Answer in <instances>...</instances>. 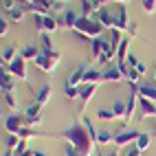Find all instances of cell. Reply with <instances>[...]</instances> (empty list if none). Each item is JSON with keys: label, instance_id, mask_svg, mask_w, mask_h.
Segmentation results:
<instances>
[{"label": "cell", "instance_id": "cell-1", "mask_svg": "<svg viewBox=\"0 0 156 156\" xmlns=\"http://www.w3.org/2000/svg\"><path fill=\"white\" fill-rule=\"evenodd\" d=\"M64 141H68V145H73L75 150H79L81 156H92V147L97 145V141L90 136V132L86 130V126H79V123H73L68 130H64L59 134Z\"/></svg>", "mask_w": 156, "mask_h": 156}, {"label": "cell", "instance_id": "cell-2", "mask_svg": "<svg viewBox=\"0 0 156 156\" xmlns=\"http://www.w3.org/2000/svg\"><path fill=\"white\" fill-rule=\"evenodd\" d=\"M103 29H106V27H103L97 18H79V20H77V24L73 27V31H77V33H81L84 37H90V40L101 37Z\"/></svg>", "mask_w": 156, "mask_h": 156}, {"label": "cell", "instance_id": "cell-3", "mask_svg": "<svg viewBox=\"0 0 156 156\" xmlns=\"http://www.w3.org/2000/svg\"><path fill=\"white\" fill-rule=\"evenodd\" d=\"M59 59H62V53L59 51H53V53H40L37 57H35V62L33 64L42 70V73H53L55 68H57V64H59Z\"/></svg>", "mask_w": 156, "mask_h": 156}, {"label": "cell", "instance_id": "cell-4", "mask_svg": "<svg viewBox=\"0 0 156 156\" xmlns=\"http://www.w3.org/2000/svg\"><path fill=\"white\" fill-rule=\"evenodd\" d=\"M2 70H7L11 77L16 79H22V81H29V70H27V59L22 55H18L13 62L9 64H2Z\"/></svg>", "mask_w": 156, "mask_h": 156}, {"label": "cell", "instance_id": "cell-5", "mask_svg": "<svg viewBox=\"0 0 156 156\" xmlns=\"http://www.w3.org/2000/svg\"><path fill=\"white\" fill-rule=\"evenodd\" d=\"M24 128H29L24 114L11 112V114H7V117H5V130H7V134H20Z\"/></svg>", "mask_w": 156, "mask_h": 156}, {"label": "cell", "instance_id": "cell-6", "mask_svg": "<svg viewBox=\"0 0 156 156\" xmlns=\"http://www.w3.org/2000/svg\"><path fill=\"white\" fill-rule=\"evenodd\" d=\"M59 27V20L53 18L51 13H37L35 16V29L40 33H51V31H57Z\"/></svg>", "mask_w": 156, "mask_h": 156}, {"label": "cell", "instance_id": "cell-7", "mask_svg": "<svg viewBox=\"0 0 156 156\" xmlns=\"http://www.w3.org/2000/svg\"><path fill=\"white\" fill-rule=\"evenodd\" d=\"M141 136L139 130H130V128H123L117 132V136H114V147H126L128 143H136V139Z\"/></svg>", "mask_w": 156, "mask_h": 156}, {"label": "cell", "instance_id": "cell-8", "mask_svg": "<svg viewBox=\"0 0 156 156\" xmlns=\"http://www.w3.org/2000/svg\"><path fill=\"white\" fill-rule=\"evenodd\" d=\"M22 114H24L29 128H35V126H40V123H42V106H40V103H35V101L31 103V106H29Z\"/></svg>", "mask_w": 156, "mask_h": 156}, {"label": "cell", "instance_id": "cell-9", "mask_svg": "<svg viewBox=\"0 0 156 156\" xmlns=\"http://www.w3.org/2000/svg\"><path fill=\"white\" fill-rule=\"evenodd\" d=\"M130 11L126 5H119L117 7V13H114V29L119 31H130Z\"/></svg>", "mask_w": 156, "mask_h": 156}, {"label": "cell", "instance_id": "cell-10", "mask_svg": "<svg viewBox=\"0 0 156 156\" xmlns=\"http://www.w3.org/2000/svg\"><path fill=\"white\" fill-rule=\"evenodd\" d=\"M136 103H139V88L134 86L130 90V97H128V103H126V119H123V123L132 121V114H134V110H136Z\"/></svg>", "mask_w": 156, "mask_h": 156}, {"label": "cell", "instance_id": "cell-11", "mask_svg": "<svg viewBox=\"0 0 156 156\" xmlns=\"http://www.w3.org/2000/svg\"><path fill=\"white\" fill-rule=\"evenodd\" d=\"M123 79V70L119 68V64H110L106 66V70H103V81H112V84H117V81Z\"/></svg>", "mask_w": 156, "mask_h": 156}, {"label": "cell", "instance_id": "cell-12", "mask_svg": "<svg viewBox=\"0 0 156 156\" xmlns=\"http://www.w3.org/2000/svg\"><path fill=\"white\" fill-rule=\"evenodd\" d=\"M79 90H81V110H86V106L90 103V99L97 92V84H81Z\"/></svg>", "mask_w": 156, "mask_h": 156}, {"label": "cell", "instance_id": "cell-13", "mask_svg": "<svg viewBox=\"0 0 156 156\" xmlns=\"http://www.w3.org/2000/svg\"><path fill=\"white\" fill-rule=\"evenodd\" d=\"M86 70H88V66H86V64L77 66L75 70L70 73V77H68L66 84H68V86H81V84H84V77H86Z\"/></svg>", "mask_w": 156, "mask_h": 156}, {"label": "cell", "instance_id": "cell-14", "mask_svg": "<svg viewBox=\"0 0 156 156\" xmlns=\"http://www.w3.org/2000/svg\"><path fill=\"white\" fill-rule=\"evenodd\" d=\"M95 18H97L99 22L106 27V29H114V13L110 11L108 7H101L99 11H97V16H95Z\"/></svg>", "mask_w": 156, "mask_h": 156}, {"label": "cell", "instance_id": "cell-15", "mask_svg": "<svg viewBox=\"0 0 156 156\" xmlns=\"http://www.w3.org/2000/svg\"><path fill=\"white\" fill-rule=\"evenodd\" d=\"M79 18H81V16H79V13H75L73 9H66V11H64V16H62V18H57V20H59V27L73 29V27L77 24V20H79Z\"/></svg>", "mask_w": 156, "mask_h": 156}, {"label": "cell", "instance_id": "cell-16", "mask_svg": "<svg viewBox=\"0 0 156 156\" xmlns=\"http://www.w3.org/2000/svg\"><path fill=\"white\" fill-rule=\"evenodd\" d=\"M136 88H139V97L141 99H150V101L156 103V84H141Z\"/></svg>", "mask_w": 156, "mask_h": 156}, {"label": "cell", "instance_id": "cell-17", "mask_svg": "<svg viewBox=\"0 0 156 156\" xmlns=\"http://www.w3.org/2000/svg\"><path fill=\"white\" fill-rule=\"evenodd\" d=\"M130 37L132 35H128V37H123L121 40V44H119V51H117V64H126L128 62V48H130Z\"/></svg>", "mask_w": 156, "mask_h": 156}, {"label": "cell", "instance_id": "cell-18", "mask_svg": "<svg viewBox=\"0 0 156 156\" xmlns=\"http://www.w3.org/2000/svg\"><path fill=\"white\" fill-rule=\"evenodd\" d=\"M114 134L112 130H99L97 132V147H103V145H108V143H114Z\"/></svg>", "mask_w": 156, "mask_h": 156}, {"label": "cell", "instance_id": "cell-19", "mask_svg": "<svg viewBox=\"0 0 156 156\" xmlns=\"http://www.w3.org/2000/svg\"><path fill=\"white\" fill-rule=\"evenodd\" d=\"M139 103H141V110H143V119L156 117V103H154V101H150V99H141V97H139Z\"/></svg>", "mask_w": 156, "mask_h": 156}, {"label": "cell", "instance_id": "cell-20", "mask_svg": "<svg viewBox=\"0 0 156 156\" xmlns=\"http://www.w3.org/2000/svg\"><path fill=\"white\" fill-rule=\"evenodd\" d=\"M106 51V40L103 37H95L92 40V59H99Z\"/></svg>", "mask_w": 156, "mask_h": 156}, {"label": "cell", "instance_id": "cell-21", "mask_svg": "<svg viewBox=\"0 0 156 156\" xmlns=\"http://www.w3.org/2000/svg\"><path fill=\"white\" fill-rule=\"evenodd\" d=\"M24 13H27V7H22L18 2V7H13L11 11H9V22H20V20H24Z\"/></svg>", "mask_w": 156, "mask_h": 156}, {"label": "cell", "instance_id": "cell-22", "mask_svg": "<svg viewBox=\"0 0 156 156\" xmlns=\"http://www.w3.org/2000/svg\"><path fill=\"white\" fill-rule=\"evenodd\" d=\"M35 103H40V106H44V103L51 99V86H42L40 90H35Z\"/></svg>", "mask_w": 156, "mask_h": 156}, {"label": "cell", "instance_id": "cell-23", "mask_svg": "<svg viewBox=\"0 0 156 156\" xmlns=\"http://www.w3.org/2000/svg\"><path fill=\"white\" fill-rule=\"evenodd\" d=\"M13 77L9 75L7 70H2V75H0V88H2V92H13Z\"/></svg>", "mask_w": 156, "mask_h": 156}, {"label": "cell", "instance_id": "cell-24", "mask_svg": "<svg viewBox=\"0 0 156 156\" xmlns=\"http://www.w3.org/2000/svg\"><path fill=\"white\" fill-rule=\"evenodd\" d=\"M40 53H42V51H40L37 46H33V44H29V46H24L22 51H20V55H22L24 59H33V62H35V57H37Z\"/></svg>", "mask_w": 156, "mask_h": 156}, {"label": "cell", "instance_id": "cell-25", "mask_svg": "<svg viewBox=\"0 0 156 156\" xmlns=\"http://www.w3.org/2000/svg\"><path fill=\"white\" fill-rule=\"evenodd\" d=\"M150 143H152V136H150L147 132H141V136L136 139V143H134V145H136V147H139L141 152H145V150L150 147Z\"/></svg>", "mask_w": 156, "mask_h": 156}, {"label": "cell", "instance_id": "cell-26", "mask_svg": "<svg viewBox=\"0 0 156 156\" xmlns=\"http://www.w3.org/2000/svg\"><path fill=\"white\" fill-rule=\"evenodd\" d=\"M40 46H42V51L44 53H53V44H51V37H48V33H40Z\"/></svg>", "mask_w": 156, "mask_h": 156}, {"label": "cell", "instance_id": "cell-27", "mask_svg": "<svg viewBox=\"0 0 156 156\" xmlns=\"http://www.w3.org/2000/svg\"><path fill=\"white\" fill-rule=\"evenodd\" d=\"M2 97H5L7 108L16 112V110H18V99H16V92H2Z\"/></svg>", "mask_w": 156, "mask_h": 156}, {"label": "cell", "instance_id": "cell-28", "mask_svg": "<svg viewBox=\"0 0 156 156\" xmlns=\"http://www.w3.org/2000/svg\"><path fill=\"white\" fill-rule=\"evenodd\" d=\"M97 117H99L101 121H114V119H117V114H114L112 108H110V110H108V108H99V110H97Z\"/></svg>", "mask_w": 156, "mask_h": 156}, {"label": "cell", "instance_id": "cell-29", "mask_svg": "<svg viewBox=\"0 0 156 156\" xmlns=\"http://www.w3.org/2000/svg\"><path fill=\"white\" fill-rule=\"evenodd\" d=\"M18 55H20V53H18L13 46H7V48L2 51V64H9V62H13Z\"/></svg>", "mask_w": 156, "mask_h": 156}, {"label": "cell", "instance_id": "cell-30", "mask_svg": "<svg viewBox=\"0 0 156 156\" xmlns=\"http://www.w3.org/2000/svg\"><path fill=\"white\" fill-rule=\"evenodd\" d=\"M64 92H66V99H70V101H75V99H79V97H81L79 86H68V84H66Z\"/></svg>", "mask_w": 156, "mask_h": 156}, {"label": "cell", "instance_id": "cell-31", "mask_svg": "<svg viewBox=\"0 0 156 156\" xmlns=\"http://www.w3.org/2000/svg\"><path fill=\"white\" fill-rule=\"evenodd\" d=\"M112 110H114V114H117V119H126V103L123 101H117L112 106Z\"/></svg>", "mask_w": 156, "mask_h": 156}, {"label": "cell", "instance_id": "cell-32", "mask_svg": "<svg viewBox=\"0 0 156 156\" xmlns=\"http://www.w3.org/2000/svg\"><path fill=\"white\" fill-rule=\"evenodd\" d=\"M143 9H145V13H154L156 11V0H143Z\"/></svg>", "mask_w": 156, "mask_h": 156}, {"label": "cell", "instance_id": "cell-33", "mask_svg": "<svg viewBox=\"0 0 156 156\" xmlns=\"http://www.w3.org/2000/svg\"><path fill=\"white\" fill-rule=\"evenodd\" d=\"M7 33H9V18H5V16H2V18H0V35L5 37Z\"/></svg>", "mask_w": 156, "mask_h": 156}, {"label": "cell", "instance_id": "cell-34", "mask_svg": "<svg viewBox=\"0 0 156 156\" xmlns=\"http://www.w3.org/2000/svg\"><path fill=\"white\" fill-rule=\"evenodd\" d=\"M13 7H18V0H2V11H11Z\"/></svg>", "mask_w": 156, "mask_h": 156}, {"label": "cell", "instance_id": "cell-35", "mask_svg": "<svg viewBox=\"0 0 156 156\" xmlns=\"http://www.w3.org/2000/svg\"><path fill=\"white\" fill-rule=\"evenodd\" d=\"M13 156H35V150H18V152H13Z\"/></svg>", "mask_w": 156, "mask_h": 156}, {"label": "cell", "instance_id": "cell-36", "mask_svg": "<svg viewBox=\"0 0 156 156\" xmlns=\"http://www.w3.org/2000/svg\"><path fill=\"white\" fill-rule=\"evenodd\" d=\"M64 154H66V156H81V154H79V150H75V147H73V145H66Z\"/></svg>", "mask_w": 156, "mask_h": 156}, {"label": "cell", "instance_id": "cell-37", "mask_svg": "<svg viewBox=\"0 0 156 156\" xmlns=\"http://www.w3.org/2000/svg\"><path fill=\"white\" fill-rule=\"evenodd\" d=\"M134 68H136V70H139V75H141V77L145 75V73H147V64H145V62H139V64H136V66H134Z\"/></svg>", "mask_w": 156, "mask_h": 156}, {"label": "cell", "instance_id": "cell-38", "mask_svg": "<svg viewBox=\"0 0 156 156\" xmlns=\"http://www.w3.org/2000/svg\"><path fill=\"white\" fill-rule=\"evenodd\" d=\"M141 154V150L136 147V145H132V147H128V152H126V156H139Z\"/></svg>", "mask_w": 156, "mask_h": 156}, {"label": "cell", "instance_id": "cell-39", "mask_svg": "<svg viewBox=\"0 0 156 156\" xmlns=\"http://www.w3.org/2000/svg\"><path fill=\"white\" fill-rule=\"evenodd\" d=\"M126 64H128V66H136V64H139V59H136V57H134V55L130 53V55H128V62H126Z\"/></svg>", "mask_w": 156, "mask_h": 156}, {"label": "cell", "instance_id": "cell-40", "mask_svg": "<svg viewBox=\"0 0 156 156\" xmlns=\"http://www.w3.org/2000/svg\"><path fill=\"white\" fill-rule=\"evenodd\" d=\"M99 156H119V147H114L110 154H103V152H99Z\"/></svg>", "mask_w": 156, "mask_h": 156}, {"label": "cell", "instance_id": "cell-41", "mask_svg": "<svg viewBox=\"0 0 156 156\" xmlns=\"http://www.w3.org/2000/svg\"><path fill=\"white\" fill-rule=\"evenodd\" d=\"M110 2H117V5H128L130 0H110Z\"/></svg>", "mask_w": 156, "mask_h": 156}, {"label": "cell", "instance_id": "cell-42", "mask_svg": "<svg viewBox=\"0 0 156 156\" xmlns=\"http://www.w3.org/2000/svg\"><path fill=\"white\" fill-rule=\"evenodd\" d=\"M152 84H156V66H154V70H152Z\"/></svg>", "mask_w": 156, "mask_h": 156}, {"label": "cell", "instance_id": "cell-43", "mask_svg": "<svg viewBox=\"0 0 156 156\" xmlns=\"http://www.w3.org/2000/svg\"><path fill=\"white\" fill-rule=\"evenodd\" d=\"M35 156H48L46 152H40V150H35Z\"/></svg>", "mask_w": 156, "mask_h": 156}]
</instances>
